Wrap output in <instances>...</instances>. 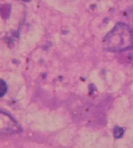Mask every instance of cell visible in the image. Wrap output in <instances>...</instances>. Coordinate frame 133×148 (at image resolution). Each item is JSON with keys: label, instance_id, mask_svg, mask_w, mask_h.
<instances>
[{"label": "cell", "instance_id": "2", "mask_svg": "<svg viewBox=\"0 0 133 148\" xmlns=\"http://www.w3.org/2000/svg\"><path fill=\"white\" fill-rule=\"evenodd\" d=\"M124 134V130L121 127H115L114 130V136L115 138L121 137Z\"/></svg>", "mask_w": 133, "mask_h": 148}, {"label": "cell", "instance_id": "1", "mask_svg": "<svg viewBox=\"0 0 133 148\" xmlns=\"http://www.w3.org/2000/svg\"><path fill=\"white\" fill-rule=\"evenodd\" d=\"M104 47L110 51H121L133 48L132 29L125 23H118L104 38Z\"/></svg>", "mask_w": 133, "mask_h": 148}, {"label": "cell", "instance_id": "3", "mask_svg": "<svg viewBox=\"0 0 133 148\" xmlns=\"http://www.w3.org/2000/svg\"><path fill=\"white\" fill-rule=\"evenodd\" d=\"M6 90H7V87H6V84H5V82L3 81V80H1V96L2 97L6 92Z\"/></svg>", "mask_w": 133, "mask_h": 148}, {"label": "cell", "instance_id": "4", "mask_svg": "<svg viewBox=\"0 0 133 148\" xmlns=\"http://www.w3.org/2000/svg\"><path fill=\"white\" fill-rule=\"evenodd\" d=\"M23 1H25V2H29V1H31V0H23Z\"/></svg>", "mask_w": 133, "mask_h": 148}]
</instances>
